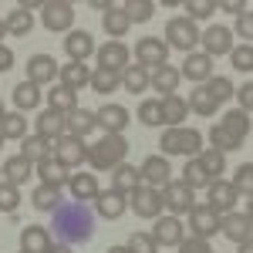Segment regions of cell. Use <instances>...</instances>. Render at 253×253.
I'll return each mask as SVG.
<instances>
[{
    "mask_svg": "<svg viewBox=\"0 0 253 253\" xmlns=\"http://www.w3.org/2000/svg\"><path fill=\"white\" fill-rule=\"evenodd\" d=\"M91 233H95V216L84 203L71 199V203H61L54 210V240L58 243H68V247L88 243Z\"/></svg>",
    "mask_w": 253,
    "mask_h": 253,
    "instance_id": "cell-1",
    "label": "cell"
},
{
    "mask_svg": "<svg viewBox=\"0 0 253 253\" xmlns=\"http://www.w3.org/2000/svg\"><path fill=\"white\" fill-rule=\"evenodd\" d=\"M125 156H128V142H125V135H105L98 138L95 145H88V162H91V169H98V172H112L115 166H122L125 162Z\"/></svg>",
    "mask_w": 253,
    "mask_h": 253,
    "instance_id": "cell-2",
    "label": "cell"
},
{
    "mask_svg": "<svg viewBox=\"0 0 253 253\" xmlns=\"http://www.w3.org/2000/svg\"><path fill=\"white\" fill-rule=\"evenodd\" d=\"M159 145H162V152L166 156H186V159H196L203 152V135L196 132V128H166L162 138H159Z\"/></svg>",
    "mask_w": 253,
    "mask_h": 253,
    "instance_id": "cell-3",
    "label": "cell"
},
{
    "mask_svg": "<svg viewBox=\"0 0 253 253\" xmlns=\"http://www.w3.org/2000/svg\"><path fill=\"white\" fill-rule=\"evenodd\" d=\"M51 159L64 166V169H75L81 162H88V145L84 138H75V135H61L51 142Z\"/></svg>",
    "mask_w": 253,
    "mask_h": 253,
    "instance_id": "cell-4",
    "label": "cell"
},
{
    "mask_svg": "<svg viewBox=\"0 0 253 253\" xmlns=\"http://www.w3.org/2000/svg\"><path fill=\"white\" fill-rule=\"evenodd\" d=\"M199 44V31L189 17H172L166 24V47H175V51H193Z\"/></svg>",
    "mask_w": 253,
    "mask_h": 253,
    "instance_id": "cell-5",
    "label": "cell"
},
{
    "mask_svg": "<svg viewBox=\"0 0 253 253\" xmlns=\"http://www.w3.org/2000/svg\"><path fill=\"white\" fill-rule=\"evenodd\" d=\"M41 24L54 34V31H71L75 24V7L68 0H44L41 7Z\"/></svg>",
    "mask_w": 253,
    "mask_h": 253,
    "instance_id": "cell-6",
    "label": "cell"
},
{
    "mask_svg": "<svg viewBox=\"0 0 253 253\" xmlns=\"http://www.w3.org/2000/svg\"><path fill=\"white\" fill-rule=\"evenodd\" d=\"M128 206L142 219H156V216H162V193L152 189V186H135L128 193Z\"/></svg>",
    "mask_w": 253,
    "mask_h": 253,
    "instance_id": "cell-7",
    "label": "cell"
},
{
    "mask_svg": "<svg viewBox=\"0 0 253 253\" xmlns=\"http://www.w3.org/2000/svg\"><path fill=\"white\" fill-rule=\"evenodd\" d=\"M135 61H138V68H145V71L162 68V64L169 61V47H166V41H162V38H142L135 44Z\"/></svg>",
    "mask_w": 253,
    "mask_h": 253,
    "instance_id": "cell-8",
    "label": "cell"
},
{
    "mask_svg": "<svg viewBox=\"0 0 253 253\" xmlns=\"http://www.w3.org/2000/svg\"><path fill=\"white\" fill-rule=\"evenodd\" d=\"M159 193H162V206H166L172 216H182V213H189V210L196 206L193 189H189L182 179H179V182H166Z\"/></svg>",
    "mask_w": 253,
    "mask_h": 253,
    "instance_id": "cell-9",
    "label": "cell"
},
{
    "mask_svg": "<svg viewBox=\"0 0 253 253\" xmlns=\"http://www.w3.org/2000/svg\"><path fill=\"white\" fill-rule=\"evenodd\" d=\"M206 206L213 210L216 216H226V213H233V206H236V199H240V193H236L230 182H223V179H213L210 186H206Z\"/></svg>",
    "mask_w": 253,
    "mask_h": 253,
    "instance_id": "cell-10",
    "label": "cell"
},
{
    "mask_svg": "<svg viewBox=\"0 0 253 253\" xmlns=\"http://www.w3.org/2000/svg\"><path fill=\"white\" fill-rule=\"evenodd\" d=\"M219 233L233 243H250V233H253V216L243 210V213H226L219 216Z\"/></svg>",
    "mask_w": 253,
    "mask_h": 253,
    "instance_id": "cell-11",
    "label": "cell"
},
{
    "mask_svg": "<svg viewBox=\"0 0 253 253\" xmlns=\"http://www.w3.org/2000/svg\"><path fill=\"white\" fill-rule=\"evenodd\" d=\"M95 118H98V128H105V135H122L132 122L125 105H101L95 112Z\"/></svg>",
    "mask_w": 253,
    "mask_h": 253,
    "instance_id": "cell-12",
    "label": "cell"
},
{
    "mask_svg": "<svg viewBox=\"0 0 253 253\" xmlns=\"http://www.w3.org/2000/svg\"><path fill=\"white\" fill-rule=\"evenodd\" d=\"M219 233V216L203 203V206H193L189 210V236H199V240H210V236Z\"/></svg>",
    "mask_w": 253,
    "mask_h": 253,
    "instance_id": "cell-13",
    "label": "cell"
},
{
    "mask_svg": "<svg viewBox=\"0 0 253 253\" xmlns=\"http://www.w3.org/2000/svg\"><path fill=\"white\" fill-rule=\"evenodd\" d=\"M138 172H142V186H152V189H162L166 182H172V169L166 156H149L138 166Z\"/></svg>",
    "mask_w": 253,
    "mask_h": 253,
    "instance_id": "cell-14",
    "label": "cell"
},
{
    "mask_svg": "<svg viewBox=\"0 0 253 253\" xmlns=\"http://www.w3.org/2000/svg\"><path fill=\"white\" fill-rule=\"evenodd\" d=\"M186 236V226L179 216H156V226H152V240L159 247H179V240Z\"/></svg>",
    "mask_w": 253,
    "mask_h": 253,
    "instance_id": "cell-15",
    "label": "cell"
},
{
    "mask_svg": "<svg viewBox=\"0 0 253 253\" xmlns=\"http://www.w3.org/2000/svg\"><path fill=\"white\" fill-rule=\"evenodd\" d=\"M179 78H189V81H206L213 78V58L210 54H203V51H189L186 61H182V68H179Z\"/></svg>",
    "mask_w": 253,
    "mask_h": 253,
    "instance_id": "cell-16",
    "label": "cell"
},
{
    "mask_svg": "<svg viewBox=\"0 0 253 253\" xmlns=\"http://www.w3.org/2000/svg\"><path fill=\"white\" fill-rule=\"evenodd\" d=\"M98 54V68H108V71H125L128 68V47L122 44V41H108L105 47H95Z\"/></svg>",
    "mask_w": 253,
    "mask_h": 253,
    "instance_id": "cell-17",
    "label": "cell"
},
{
    "mask_svg": "<svg viewBox=\"0 0 253 253\" xmlns=\"http://www.w3.org/2000/svg\"><path fill=\"white\" fill-rule=\"evenodd\" d=\"M203 41V54H210V58H219V54H230L233 51V31L230 27H210L206 34H199Z\"/></svg>",
    "mask_w": 253,
    "mask_h": 253,
    "instance_id": "cell-18",
    "label": "cell"
},
{
    "mask_svg": "<svg viewBox=\"0 0 253 253\" xmlns=\"http://www.w3.org/2000/svg\"><path fill=\"white\" fill-rule=\"evenodd\" d=\"M95 210H98V216H105V219H118V216L128 210V196L115 193V189H98Z\"/></svg>",
    "mask_w": 253,
    "mask_h": 253,
    "instance_id": "cell-19",
    "label": "cell"
},
{
    "mask_svg": "<svg viewBox=\"0 0 253 253\" xmlns=\"http://www.w3.org/2000/svg\"><path fill=\"white\" fill-rule=\"evenodd\" d=\"M64 51H68V58L84 64V61L95 54V38L88 34V31H68V38H64Z\"/></svg>",
    "mask_w": 253,
    "mask_h": 253,
    "instance_id": "cell-20",
    "label": "cell"
},
{
    "mask_svg": "<svg viewBox=\"0 0 253 253\" xmlns=\"http://www.w3.org/2000/svg\"><path fill=\"white\" fill-rule=\"evenodd\" d=\"M58 75V61L51 58V54H34V58L27 61V81L31 84H51Z\"/></svg>",
    "mask_w": 253,
    "mask_h": 253,
    "instance_id": "cell-21",
    "label": "cell"
},
{
    "mask_svg": "<svg viewBox=\"0 0 253 253\" xmlns=\"http://www.w3.org/2000/svg\"><path fill=\"white\" fill-rule=\"evenodd\" d=\"M51 230L47 226H24L20 230V253H47L51 250Z\"/></svg>",
    "mask_w": 253,
    "mask_h": 253,
    "instance_id": "cell-22",
    "label": "cell"
},
{
    "mask_svg": "<svg viewBox=\"0 0 253 253\" xmlns=\"http://www.w3.org/2000/svg\"><path fill=\"white\" fill-rule=\"evenodd\" d=\"M38 135L47 138V142L68 135V115H61V112H54V108L41 112V115H38Z\"/></svg>",
    "mask_w": 253,
    "mask_h": 253,
    "instance_id": "cell-23",
    "label": "cell"
},
{
    "mask_svg": "<svg viewBox=\"0 0 253 253\" xmlns=\"http://www.w3.org/2000/svg\"><path fill=\"white\" fill-rule=\"evenodd\" d=\"M159 112H162V125L179 128V125H182V118L189 115V105H186V98H179V95H162Z\"/></svg>",
    "mask_w": 253,
    "mask_h": 253,
    "instance_id": "cell-24",
    "label": "cell"
},
{
    "mask_svg": "<svg viewBox=\"0 0 253 253\" xmlns=\"http://www.w3.org/2000/svg\"><path fill=\"white\" fill-rule=\"evenodd\" d=\"M31 175H34V166H31L24 156H14V159H7V162L0 166V179L10 182V186H17V189L31 179Z\"/></svg>",
    "mask_w": 253,
    "mask_h": 253,
    "instance_id": "cell-25",
    "label": "cell"
},
{
    "mask_svg": "<svg viewBox=\"0 0 253 253\" xmlns=\"http://www.w3.org/2000/svg\"><path fill=\"white\" fill-rule=\"evenodd\" d=\"M68 189H71V199H78V203L95 199L98 196V179L91 172H71L68 175Z\"/></svg>",
    "mask_w": 253,
    "mask_h": 253,
    "instance_id": "cell-26",
    "label": "cell"
},
{
    "mask_svg": "<svg viewBox=\"0 0 253 253\" xmlns=\"http://www.w3.org/2000/svg\"><path fill=\"white\" fill-rule=\"evenodd\" d=\"M135 186H142V172H138L135 166H128V162H122V166H115L112 169V189L115 193H132Z\"/></svg>",
    "mask_w": 253,
    "mask_h": 253,
    "instance_id": "cell-27",
    "label": "cell"
},
{
    "mask_svg": "<svg viewBox=\"0 0 253 253\" xmlns=\"http://www.w3.org/2000/svg\"><path fill=\"white\" fill-rule=\"evenodd\" d=\"M95 128H98V118H95V112H88V108H75V112L68 115V135L84 138V135H91Z\"/></svg>",
    "mask_w": 253,
    "mask_h": 253,
    "instance_id": "cell-28",
    "label": "cell"
},
{
    "mask_svg": "<svg viewBox=\"0 0 253 253\" xmlns=\"http://www.w3.org/2000/svg\"><path fill=\"white\" fill-rule=\"evenodd\" d=\"M101 27H105L108 38H125L128 27H132V20H128V14H125L122 7H108V10L101 14Z\"/></svg>",
    "mask_w": 253,
    "mask_h": 253,
    "instance_id": "cell-29",
    "label": "cell"
},
{
    "mask_svg": "<svg viewBox=\"0 0 253 253\" xmlns=\"http://www.w3.org/2000/svg\"><path fill=\"white\" fill-rule=\"evenodd\" d=\"M61 84L71 88V91H81L84 84H91V68H88V64H78V61L64 64V68H61Z\"/></svg>",
    "mask_w": 253,
    "mask_h": 253,
    "instance_id": "cell-30",
    "label": "cell"
},
{
    "mask_svg": "<svg viewBox=\"0 0 253 253\" xmlns=\"http://www.w3.org/2000/svg\"><path fill=\"white\" fill-rule=\"evenodd\" d=\"M20 156L27 159L31 166H38L44 159H51V142L41 135H24V145H20Z\"/></svg>",
    "mask_w": 253,
    "mask_h": 253,
    "instance_id": "cell-31",
    "label": "cell"
},
{
    "mask_svg": "<svg viewBox=\"0 0 253 253\" xmlns=\"http://www.w3.org/2000/svg\"><path fill=\"white\" fill-rule=\"evenodd\" d=\"M175 84H179V68H172V64H162L149 75V88H156V91L175 95Z\"/></svg>",
    "mask_w": 253,
    "mask_h": 253,
    "instance_id": "cell-32",
    "label": "cell"
},
{
    "mask_svg": "<svg viewBox=\"0 0 253 253\" xmlns=\"http://www.w3.org/2000/svg\"><path fill=\"white\" fill-rule=\"evenodd\" d=\"M38 175L44 186H54V189H61V186H68V169L64 166H58L54 159H44V162H38Z\"/></svg>",
    "mask_w": 253,
    "mask_h": 253,
    "instance_id": "cell-33",
    "label": "cell"
},
{
    "mask_svg": "<svg viewBox=\"0 0 253 253\" xmlns=\"http://www.w3.org/2000/svg\"><path fill=\"white\" fill-rule=\"evenodd\" d=\"M31 203H34V210H41V213H54L64 199H61V189H54V186H44V182H41L38 189L31 193Z\"/></svg>",
    "mask_w": 253,
    "mask_h": 253,
    "instance_id": "cell-34",
    "label": "cell"
},
{
    "mask_svg": "<svg viewBox=\"0 0 253 253\" xmlns=\"http://www.w3.org/2000/svg\"><path fill=\"white\" fill-rule=\"evenodd\" d=\"M47 105H51L54 112H61V115H71V112L78 108V91H71V88L58 84L54 91H47Z\"/></svg>",
    "mask_w": 253,
    "mask_h": 253,
    "instance_id": "cell-35",
    "label": "cell"
},
{
    "mask_svg": "<svg viewBox=\"0 0 253 253\" xmlns=\"http://www.w3.org/2000/svg\"><path fill=\"white\" fill-rule=\"evenodd\" d=\"M14 105H17V112H31V108H38V105H41V88L24 78L17 88H14Z\"/></svg>",
    "mask_w": 253,
    "mask_h": 253,
    "instance_id": "cell-36",
    "label": "cell"
},
{
    "mask_svg": "<svg viewBox=\"0 0 253 253\" xmlns=\"http://www.w3.org/2000/svg\"><path fill=\"white\" fill-rule=\"evenodd\" d=\"M219 125H223V128H226L233 138H240V142H243V138L250 135V112H240V108H236V112H226Z\"/></svg>",
    "mask_w": 253,
    "mask_h": 253,
    "instance_id": "cell-37",
    "label": "cell"
},
{
    "mask_svg": "<svg viewBox=\"0 0 253 253\" xmlns=\"http://www.w3.org/2000/svg\"><path fill=\"white\" fill-rule=\"evenodd\" d=\"M189 108H193L196 115H203V118H210V115H216V108H219V101H216L203 84L196 88V91H189V101H186Z\"/></svg>",
    "mask_w": 253,
    "mask_h": 253,
    "instance_id": "cell-38",
    "label": "cell"
},
{
    "mask_svg": "<svg viewBox=\"0 0 253 253\" xmlns=\"http://www.w3.org/2000/svg\"><path fill=\"white\" fill-rule=\"evenodd\" d=\"M0 135L3 138H24L27 135V118H24V112H3V118H0Z\"/></svg>",
    "mask_w": 253,
    "mask_h": 253,
    "instance_id": "cell-39",
    "label": "cell"
},
{
    "mask_svg": "<svg viewBox=\"0 0 253 253\" xmlns=\"http://www.w3.org/2000/svg\"><path fill=\"white\" fill-rule=\"evenodd\" d=\"M196 162L203 166V172L210 175V179H219V172H226V156L223 152H216V149H203Z\"/></svg>",
    "mask_w": 253,
    "mask_h": 253,
    "instance_id": "cell-40",
    "label": "cell"
},
{
    "mask_svg": "<svg viewBox=\"0 0 253 253\" xmlns=\"http://www.w3.org/2000/svg\"><path fill=\"white\" fill-rule=\"evenodd\" d=\"M3 27H7V34H14V38H27V34L34 31V17L17 7V10H10V17L3 20Z\"/></svg>",
    "mask_w": 253,
    "mask_h": 253,
    "instance_id": "cell-41",
    "label": "cell"
},
{
    "mask_svg": "<svg viewBox=\"0 0 253 253\" xmlns=\"http://www.w3.org/2000/svg\"><path fill=\"white\" fill-rule=\"evenodd\" d=\"M122 88H125V91H132V95L145 91V88H149V71H145V68H138V64H128V68L122 71Z\"/></svg>",
    "mask_w": 253,
    "mask_h": 253,
    "instance_id": "cell-42",
    "label": "cell"
},
{
    "mask_svg": "<svg viewBox=\"0 0 253 253\" xmlns=\"http://www.w3.org/2000/svg\"><path fill=\"white\" fill-rule=\"evenodd\" d=\"M182 182H186V186H189V189L196 193V189H206V186H210L213 179L203 172V166H199L196 159H186V169H182Z\"/></svg>",
    "mask_w": 253,
    "mask_h": 253,
    "instance_id": "cell-43",
    "label": "cell"
},
{
    "mask_svg": "<svg viewBox=\"0 0 253 253\" xmlns=\"http://www.w3.org/2000/svg\"><path fill=\"white\" fill-rule=\"evenodd\" d=\"M118 84H122V75H118V71H108V68H98V71H91V88H95L98 95L115 91Z\"/></svg>",
    "mask_w": 253,
    "mask_h": 253,
    "instance_id": "cell-44",
    "label": "cell"
},
{
    "mask_svg": "<svg viewBox=\"0 0 253 253\" xmlns=\"http://www.w3.org/2000/svg\"><path fill=\"white\" fill-rule=\"evenodd\" d=\"M210 142H213L210 149H216V152H223V156L243 145V142H240V138H233L230 132H226V128H223V125H213V128H210Z\"/></svg>",
    "mask_w": 253,
    "mask_h": 253,
    "instance_id": "cell-45",
    "label": "cell"
},
{
    "mask_svg": "<svg viewBox=\"0 0 253 253\" xmlns=\"http://www.w3.org/2000/svg\"><path fill=\"white\" fill-rule=\"evenodd\" d=\"M122 10L128 14L132 24H145V20H152V14H156V3L152 0H128Z\"/></svg>",
    "mask_w": 253,
    "mask_h": 253,
    "instance_id": "cell-46",
    "label": "cell"
},
{
    "mask_svg": "<svg viewBox=\"0 0 253 253\" xmlns=\"http://www.w3.org/2000/svg\"><path fill=\"white\" fill-rule=\"evenodd\" d=\"M230 186H233L236 193H243V199H253V162H243V166L236 169Z\"/></svg>",
    "mask_w": 253,
    "mask_h": 253,
    "instance_id": "cell-47",
    "label": "cell"
},
{
    "mask_svg": "<svg viewBox=\"0 0 253 253\" xmlns=\"http://www.w3.org/2000/svg\"><path fill=\"white\" fill-rule=\"evenodd\" d=\"M128 253H159V243L152 240V233H132L125 243Z\"/></svg>",
    "mask_w": 253,
    "mask_h": 253,
    "instance_id": "cell-48",
    "label": "cell"
},
{
    "mask_svg": "<svg viewBox=\"0 0 253 253\" xmlns=\"http://www.w3.org/2000/svg\"><path fill=\"white\" fill-rule=\"evenodd\" d=\"M17 206H20L17 186H10V182L0 179V213H17Z\"/></svg>",
    "mask_w": 253,
    "mask_h": 253,
    "instance_id": "cell-49",
    "label": "cell"
},
{
    "mask_svg": "<svg viewBox=\"0 0 253 253\" xmlns=\"http://www.w3.org/2000/svg\"><path fill=\"white\" fill-rule=\"evenodd\" d=\"M203 88H206V91H210V95H213L216 101H219V105H223L226 98H233V91H236L230 78H210L206 84H203Z\"/></svg>",
    "mask_w": 253,
    "mask_h": 253,
    "instance_id": "cell-50",
    "label": "cell"
},
{
    "mask_svg": "<svg viewBox=\"0 0 253 253\" xmlns=\"http://www.w3.org/2000/svg\"><path fill=\"white\" fill-rule=\"evenodd\" d=\"M182 7H186V17H189V20L196 24V20L210 17V14L216 10V0H186Z\"/></svg>",
    "mask_w": 253,
    "mask_h": 253,
    "instance_id": "cell-51",
    "label": "cell"
},
{
    "mask_svg": "<svg viewBox=\"0 0 253 253\" xmlns=\"http://www.w3.org/2000/svg\"><path fill=\"white\" fill-rule=\"evenodd\" d=\"M230 61H233L236 71L250 75V71H253V47H250V44H243V47H233V51H230Z\"/></svg>",
    "mask_w": 253,
    "mask_h": 253,
    "instance_id": "cell-52",
    "label": "cell"
},
{
    "mask_svg": "<svg viewBox=\"0 0 253 253\" xmlns=\"http://www.w3.org/2000/svg\"><path fill=\"white\" fill-rule=\"evenodd\" d=\"M138 122H142V125H162V112H159L156 98H149V101L138 105Z\"/></svg>",
    "mask_w": 253,
    "mask_h": 253,
    "instance_id": "cell-53",
    "label": "cell"
},
{
    "mask_svg": "<svg viewBox=\"0 0 253 253\" xmlns=\"http://www.w3.org/2000/svg\"><path fill=\"white\" fill-rule=\"evenodd\" d=\"M179 253H216L213 247H210V240H199V236H182L179 240Z\"/></svg>",
    "mask_w": 253,
    "mask_h": 253,
    "instance_id": "cell-54",
    "label": "cell"
},
{
    "mask_svg": "<svg viewBox=\"0 0 253 253\" xmlns=\"http://www.w3.org/2000/svg\"><path fill=\"white\" fill-rule=\"evenodd\" d=\"M236 34L243 38V44H250V38H253V14H250V10L236 17Z\"/></svg>",
    "mask_w": 253,
    "mask_h": 253,
    "instance_id": "cell-55",
    "label": "cell"
},
{
    "mask_svg": "<svg viewBox=\"0 0 253 253\" xmlns=\"http://www.w3.org/2000/svg\"><path fill=\"white\" fill-rule=\"evenodd\" d=\"M233 95L240 98V112H250V108H253V84H250V81H247L240 91H233Z\"/></svg>",
    "mask_w": 253,
    "mask_h": 253,
    "instance_id": "cell-56",
    "label": "cell"
},
{
    "mask_svg": "<svg viewBox=\"0 0 253 253\" xmlns=\"http://www.w3.org/2000/svg\"><path fill=\"white\" fill-rule=\"evenodd\" d=\"M216 10H230V14H247V3H240V0H226V3H216Z\"/></svg>",
    "mask_w": 253,
    "mask_h": 253,
    "instance_id": "cell-57",
    "label": "cell"
},
{
    "mask_svg": "<svg viewBox=\"0 0 253 253\" xmlns=\"http://www.w3.org/2000/svg\"><path fill=\"white\" fill-rule=\"evenodd\" d=\"M14 68V51L7 44H0V71H10Z\"/></svg>",
    "mask_w": 253,
    "mask_h": 253,
    "instance_id": "cell-58",
    "label": "cell"
},
{
    "mask_svg": "<svg viewBox=\"0 0 253 253\" xmlns=\"http://www.w3.org/2000/svg\"><path fill=\"white\" fill-rule=\"evenodd\" d=\"M47 253H75V250H71L68 243H51V250H47Z\"/></svg>",
    "mask_w": 253,
    "mask_h": 253,
    "instance_id": "cell-59",
    "label": "cell"
},
{
    "mask_svg": "<svg viewBox=\"0 0 253 253\" xmlns=\"http://www.w3.org/2000/svg\"><path fill=\"white\" fill-rule=\"evenodd\" d=\"M236 247H240L236 253H253V247H250V243H236Z\"/></svg>",
    "mask_w": 253,
    "mask_h": 253,
    "instance_id": "cell-60",
    "label": "cell"
},
{
    "mask_svg": "<svg viewBox=\"0 0 253 253\" xmlns=\"http://www.w3.org/2000/svg\"><path fill=\"white\" fill-rule=\"evenodd\" d=\"M108 253H128L125 247H108Z\"/></svg>",
    "mask_w": 253,
    "mask_h": 253,
    "instance_id": "cell-61",
    "label": "cell"
},
{
    "mask_svg": "<svg viewBox=\"0 0 253 253\" xmlns=\"http://www.w3.org/2000/svg\"><path fill=\"white\" fill-rule=\"evenodd\" d=\"M3 34H7V27H3V20H0V38H3Z\"/></svg>",
    "mask_w": 253,
    "mask_h": 253,
    "instance_id": "cell-62",
    "label": "cell"
},
{
    "mask_svg": "<svg viewBox=\"0 0 253 253\" xmlns=\"http://www.w3.org/2000/svg\"><path fill=\"white\" fill-rule=\"evenodd\" d=\"M0 118H3V105H0Z\"/></svg>",
    "mask_w": 253,
    "mask_h": 253,
    "instance_id": "cell-63",
    "label": "cell"
},
{
    "mask_svg": "<svg viewBox=\"0 0 253 253\" xmlns=\"http://www.w3.org/2000/svg\"><path fill=\"white\" fill-rule=\"evenodd\" d=\"M0 145H3V135H0Z\"/></svg>",
    "mask_w": 253,
    "mask_h": 253,
    "instance_id": "cell-64",
    "label": "cell"
}]
</instances>
